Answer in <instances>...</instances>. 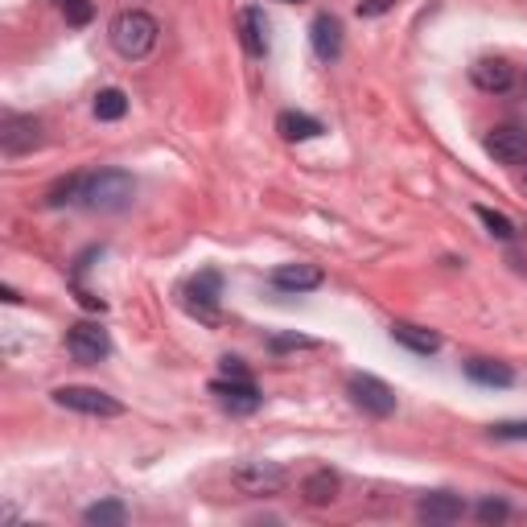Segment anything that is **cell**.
Instances as JSON below:
<instances>
[{
	"label": "cell",
	"instance_id": "1",
	"mask_svg": "<svg viewBox=\"0 0 527 527\" xmlns=\"http://www.w3.org/2000/svg\"><path fill=\"white\" fill-rule=\"evenodd\" d=\"M136 198V178L124 169H99L91 178H83V194L79 202L87 210H99V215H116V210L132 206Z\"/></svg>",
	"mask_w": 527,
	"mask_h": 527
},
{
	"label": "cell",
	"instance_id": "2",
	"mask_svg": "<svg viewBox=\"0 0 527 527\" xmlns=\"http://www.w3.org/2000/svg\"><path fill=\"white\" fill-rule=\"evenodd\" d=\"M157 33H161L157 17L140 13V9H128V13H120V17L112 21V46H116V54H124V58H145V54L157 46Z\"/></svg>",
	"mask_w": 527,
	"mask_h": 527
},
{
	"label": "cell",
	"instance_id": "3",
	"mask_svg": "<svg viewBox=\"0 0 527 527\" xmlns=\"http://www.w3.org/2000/svg\"><path fill=\"white\" fill-rule=\"evenodd\" d=\"M54 404L58 408H70V412H83V416H124V404L99 388H83V383H66V388L54 392Z\"/></svg>",
	"mask_w": 527,
	"mask_h": 527
},
{
	"label": "cell",
	"instance_id": "4",
	"mask_svg": "<svg viewBox=\"0 0 527 527\" xmlns=\"http://www.w3.org/2000/svg\"><path fill=\"white\" fill-rule=\"evenodd\" d=\"M231 482L243 490V495L260 499V495H280L285 482H289V474H285L280 462H243V466H235Z\"/></svg>",
	"mask_w": 527,
	"mask_h": 527
},
{
	"label": "cell",
	"instance_id": "5",
	"mask_svg": "<svg viewBox=\"0 0 527 527\" xmlns=\"http://www.w3.org/2000/svg\"><path fill=\"white\" fill-rule=\"evenodd\" d=\"M66 350H70V359H75V363L95 367L99 359L112 355V338H108V330L95 326V322H75V326L66 330Z\"/></svg>",
	"mask_w": 527,
	"mask_h": 527
},
{
	"label": "cell",
	"instance_id": "6",
	"mask_svg": "<svg viewBox=\"0 0 527 527\" xmlns=\"http://www.w3.org/2000/svg\"><path fill=\"white\" fill-rule=\"evenodd\" d=\"M219 293H223V276L215 268H206L186 285V309L194 313V318L215 326L219 322Z\"/></svg>",
	"mask_w": 527,
	"mask_h": 527
},
{
	"label": "cell",
	"instance_id": "7",
	"mask_svg": "<svg viewBox=\"0 0 527 527\" xmlns=\"http://www.w3.org/2000/svg\"><path fill=\"white\" fill-rule=\"evenodd\" d=\"M210 396H215L219 408L231 412V416H252L264 404V396H260V388L252 379H227V375L210 383Z\"/></svg>",
	"mask_w": 527,
	"mask_h": 527
},
{
	"label": "cell",
	"instance_id": "8",
	"mask_svg": "<svg viewBox=\"0 0 527 527\" xmlns=\"http://www.w3.org/2000/svg\"><path fill=\"white\" fill-rule=\"evenodd\" d=\"M346 392H350V400H355L363 412H371V416H392L396 412V392L383 379H375V375H350Z\"/></svg>",
	"mask_w": 527,
	"mask_h": 527
},
{
	"label": "cell",
	"instance_id": "9",
	"mask_svg": "<svg viewBox=\"0 0 527 527\" xmlns=\"http://www.w3.org/2000/svg\"><path fill=\"white\" fill-rule=\"evenodd\" d=\"M486 153L499 165H523L527 161V132L519 124H499L486 136Z\"/></svg>",
	"mask_w": 527,
	"mask_h": 527
},
{
	"label": "cell",
	"instance_id": "10",
	"mask_svg": "<svg viewBox=\"0 0 527 527\" xmlns=\"http://www.w3.org/2000/svg\"><path fill=\"white\" fill-rule=\"evenodd\" d=\"M0 145H5L9 157L38 149L42 145V120H33V116H9L5 124H0Z\"/></svg>",
	"mask_w": 527,
	"mask_h": 527
},
{
	"label": "cell",
	"instance_id": "11",
	"mask_svg": "<svg viewBox=\"0 0 527 527\" xmlns=\"http://www.w3.org/2000/svg\"><path fill=\"white\" fill-rule=\"evenodd\" d=\"M470 79H474L478 91L503 95V91H511V83H515V66H511L507 58H478V62L470 66Z\"/></svg>",
	"mask_w": 527,
	"mask_h": 527
},
{
	"label": "cell",
	"instance_id": "12",
	"mask_svg": "<svg viewBox=\"0 0 527 527\" xmlns=\"http://www.w3.org/2000/svg\"><path fill=\"white\" fill-rule=\"evenodd\" d=\"M309 42H313V54H318L322 62L342 58V21L334 13H318L309 25Z\"/></svg>",
	"mask_w": 527,
	"mask_h": 527
},
{
	"label": "cell",
	"instance_id": "13",
	"mask_svg": "<svg viewBox=\"0 0 527 527\" xmlns=\"http://www.w3.org/2000/svg\"><path fill=\"white\" fill-rule=\"evenodd\" d=\"M326 272L318 264H280L272 272V285L285 289V293H309V289H322Z\"/></svg>",
	"mask_w": 527,
	"mask_h": 527
},
{
	"label": "cell",
	"instance_id": "14",
	"mask_svg": "<svg viewBox=\"0 0 527 527\" xmlns=\"http://www.w3.org/2000/svg\"><path fill=\"white\" fill-rule=\"evenodd\" d=\"M239 42H243V50H248L252 58H264L268 54V46H272V38H268V17H264V9H243L239 13Z\"/></svg>",
	"mask_w": 527,
	"mask_h": 527
},
{
	"label": "cell",
	"instance_id": "15",
	"mask_svg": "<svg viewBox=\"0 0 527 527\" xmlns=\"http://www.w3.org/2000/svg\"><path fill=\"white\" fill-rule=\"evenodd\" d=\"M416 515L425 519V523H453V519L466 515V503H462L458 495H449V490H437V495H425V499H420Z\"/></svg>",
	"mask_w": 527,
	"mask_h": 527
},
{
	"label": "cell",
	"instance_id": "16",
	"mask_svg": "<svg viewBox=\"0 0 527 527\" xmlns=\"http://www.w3.org/2000/svg\"><path fill=\"white\" fill-rule=\"evenodd\" d=\"M392 342L408 346L412 355H437L441 350V334H433L425 326H412V322H392Z\"/></svg>",
	"mask_w": 527,
	"mask_h": 527
},
{
	"label": "cell",
	"instance_id": "17",
	"mask_svg": "<svg viewBox=\"0 0 527 527\" xmlns=\"http://www.w3.org/2000/svg\"><path fill=\"white\" fill-rule=\"evenodd\" d=\"M276 132L297 145V140H313V136H322L326 128H322V120H318V116H305V112H280V116H276Z\"/></svg>",
	"mask_w": 527,
	"mask_h": 527
},
{
	"label": "cell",
	"instance_id": "18",
	"mask_svg": "<svg viewBox=\"0 0 527 527\" xmlns=\"http://www.w3.org/2000/svg\"><path fill=\"white\" fill-rule=\"evenodd\" d=\"M466 375L474 383H482V388H511V383H515V371L507 363H495V359H470Z\"/></svg>",
	"mask_w": 527,
	"mask_h": 527
},
{
	"label": "cell",
	"instance_id": "19",
	"mask_svg": "<svg viewBox=\"0 0 527 527\" xmlns=\"http://www.w3.org/2000/svg\"><path fill=\"white\" fill-rule=\"evenodd\" d=\"M301 495H305V503H313V507L334 503V495H338V474H330V470H313V474L301 482Z\"/></svg>",
	"mask_w": 527,
	"mask_h": 527
},
{
	"label": "cell",
	"instance_id": "20",
	"mask_svg": "<svg viewBox=\"0 0 527 527\" xmlns=\"http://www.w3.org/2000/svg\"><path fill=\"white\" fill-rule=\"evenodd\" d=\"M91 112H95V120L112 124V120H120V116L128 112V95H124L120 87H108V91H99V95H95V103H91Z\"/></svg>",
	"mask_w": 527,
	"mask_h": 527
},
{
	"label": "cell",
	"instance_id": "21",
	"mask_svg": "<svg viewBox=\"0 0 527 527\" xmlns=\"http://www.w3.org/2000/svg\"><path fill=\"white\" fill-rule=\"evenodd\" d=\"M91 527H120L124 519H128V511H124V503H116V499H108V503H95V507H87V515H83Z\"/></svg>",
	"mask_w": 527,
	"mask_h": 527
},
{
	"label": "cell",
	"instance_id": "22",
	"mask_svg": "<svg viewBox=\"0 0 527 527\" xmlns=\"http://www.w3.org/2000/svg\"><path fill=\"white\" fill-rule=\"evenodd\" d=\"M478 219H482V227L495 235V239H515V223L507 219V215H499V210H490V206H478Z\"/></svg>",
	"mask_w": 527,
	"mask_h": 527
},
{
	"label": "cell",
	"instance_id": "23",
	"mask_svg": "<svg viewBox=\"0 0 527 527\" xmlns=\"http://www.w3.org/2000/svg\"><path fill=\"white\" fill-rule=\"evenodd\" d=\"M83 194V178H66V182H58L50 194H46V206H62V202H75Z\"/></svg>",
	"mask_w": 527,
	"mask_h": 527
},
{
	"label": "cell",
	"instance_id": "24",
	"mask_svg": "<svg viewBox=\"0 0 527 527\" xmlns=\"http://www.w3.org/2000/svg\"><path fill=\"white\" fill-rule=\"evenodd\" d=\"M268 346L276 350V355H285V350H313L318 342L305 338V334H272V338H268Z\"/></svg>",
	"mask_w": 527,
	"mask_h": 527
},
{
	"label": "cell",
	"instance_id": "25",
	"mask_svg": "<svg viewBox=\"0 0 527 527\" xmlns=\"http://www.w3.org/2000/svg\"><path fill=\"white\" fill-rule=\"evenodd\" d=\"M62 9H66V21H70V25H87V21H91V13H95V9L87 5V0H66Z\"/></svg>",
	"mask_w": 527,
	"mask_h": 527
},
{
	"label": "cell",
	"instance_id": "26",
	"mask_svg": "<svg viewBox=\"0 0 527 527\" xmlns=\"http://www.w3.org/2000/svg\"><path fill=\"white\" fill-rule=\"evenodd\" d=\"M478 519H482V523H499V519H507V503H503V499H486V503H478Z\"/></svg>",
	"mask_w": 527,
	"mask_h": 527
},
{
	"label": "cell",
	"instance_id": "27",
	"mask_svg": "<svg viewBox=\"0 0 527 527\" xmlns=\"http://www.w3.org/2000/svg\"><path fill=\"white\" fill-rule=\"evenodd\" d=\"M490 437H499V441H527V420H515V425H495V429H490Z\"/></svg>",
	"mask_w": 527,
	"mask_h": 527
},
{
	"label": "cell",
	"instance_id": "28",
	"mask_svg": "<svg viewBox=\"0 0 527 527\" xmlns=\"http://www.w3.org/2000/svg\"><path fill=\"white\" fill-rule=\"evenodd\" d=\"M219 371H223L227 379H252L248 367H243V359H235V355H223V359H219Z\"/></svg>",
	"mask_w": 527,
	"mask_h": 527
},
{
	"label": "cell",
	"instance_id": "29",
	"mask_svg": "<svg viewBox=\"0 0 527 527\" xmlns=\"http://www.w3.org/2000/svg\"><path fill=\"white\" fill-rule=\"evenodd\" d=\"M392 9H396V0H363L359 17H383V13H392Z\"/></svg>",
	"mask_w": 527,
	"mask_h": 527
},
{
	"label": "cell",
	"instance_id": "30",
	"mask_svg": "<svg viewBox=\"0 0 527 527\" xmlns=\"http://www.w3.org/2000/svg\"><path fill=\"white\" fill-rule=\"evenodd\" d=\"M285 5H301V0H285Z\"/></svg>",
	"mask_w": 527,
	"mask_h": 527
},
{
	"label": "cell",
	"instance_id": "31",
	"mask_svg": "<svg viewBox=\"0 0 527 527\" xmlns=\"http://www.w3.org/2000/svg\"><path fill=\"white\" fill-rule=\"evenodd\" d=\"M54 5H66V0H54Z\"/></svg>",
	"mask_w": 527,
	"mask_h": 527
}]
</instances>
